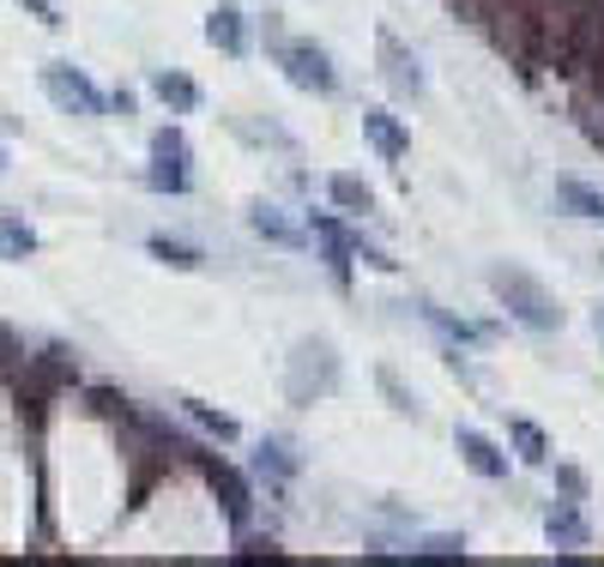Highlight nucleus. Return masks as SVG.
Listing matches in <instances>:
<instances>
[{
    "label": "nucleus",
    "instance_id": "4be33fe9",
    "mask_svg": "<svg viewBox=\"0 0 604 567\" xmlns=\"http://www.w3.org/2000/svg\"><path fill=\"white\" fill-rule=\"evenodd\" d=\"M418 309H423V314H430V321H435V326H442V333H447V338H454V345H478V338H484V333H478V326H466V321H447V314H442V309H435V302H418Z\"/></svg>",
    "mask_w": 604,
    "mask_h": 567
},
{
    "label": "nucleus",
    "instance_id": "f3484780",
    "mask_svg": "<svg viewBox=\"0 0 604 567\" xmlns=\"http://www.w3.org/2000/svg\"><path fill=\"white\" fill-rule=\"evenodd\" d=\"M333 200H339L345 212H375V194H369V181H357V176H333Z\"/></svg>",
    "mask_w": 604,
    "mask_h": 567
},
{
    "label": "nucleus",
    "instance_id": "2eb2a0df",
    "mask_svg": "<svg viewBox=\"0 0 604 567\" xmlns=\"http://www.w3.org/2000/svg\"><path fill=\"white\" fill-rule=\"evenodd\" d=\"M508 435H514V447H520V459H526V465H544V459H551V441H544V429H539V423L514 417Z\"/></svg>",
    "mask_w": 604,
    "mask_h": 567
},
{
    "label": "nucleus",
    "instance_id": "0eeeda50",
    "mask_svg": "<svg viewBox=\"0 0 604 567\" xmlns=\"http://www.w3.org/2000/svg\"><path fill=\"white\" fill-rule=\"evenodd\" d=\"M363 133H369V145L387 157V164H406V152H411V140H406V128H399L387 109H363Z\"/></svg>",
    "mask_w": 604,
    "mask_h": 567
},
{
    "label": "nucleus",
    "instance_id": "5701e85b",
    "mask_svg": "<svg viewBox=\"0 0 604 567\" xmlns=\"http://www.w3.org/2000/svg\"><path fill=\"white\" fill-rule=\"evenodd\" d=\"M25 7H31V13H37V19H43V25H61V19H55V7H49V0H25Z\"/></svg>",
    "mask_w": 604,
    "mask_h": 567
},
{
    "label": "nucleus",
    "instance_id": "7ed1b4c3",
    "mask_svg": "<svg viewBox=\"0 0 604 567\" xmlns=\"http://www.w3.org/2000/svg\"><path fill=\"white\" fill-rule=\"evenodd\" d=\"M290 399L297 405H315V399H327L333 387H339V357H333V345L327 338H302L297 345V357H290Z\"/></svg>",
    "mask_w": 604,
    "mask_h": 567
},
{
    "label": "nucleus",
    "instance_id": "f257e3e1",
    "mask_svg": "<svg viewBox=\"0 0 604 567\" xmlns=\"http://www.w3.org/2000/svg\"><path fill=\"white\" fill-rule=\"evenodd\" d=\"M490 290H496V297L508 302L514 321L532 326V333H556V326H563V309H556V297L544 290L539 278H526L520 266H490Z\"/></svg>",
    "mask_w": 604,
    "mask_h": 567
},
{
    "label": "nucleus",
    "instance_id": "ddd939ff",
    "mask_svg": "<svg viewBox=\"0 0 604 567\" xmlns=\"http://www.w3.org/2000/svg\"><path fill=\"white\" fill-rule=\"evenodd\" d=\"M556 200H563L575 218H592V224H604V194L599 188H587V181H575V176H563L556 181Z\"/></svg>",
    "mask_w": 604,
    "mask_h": 567
},
{
    "label": "nucleus",
    "instance_id": "6e6552de",
    "mask_svg": "<svg viewBox=\"0 0 604 567\" xmlns=\"http://www.w3.org/2000/svg\"><path fill=\"white\" fill-rule=\"evenodd\" d=\"M460 459L472 465L478 478H490V483L508 478V453H496V441L478 435V429H460Z\"/></svg>",
    "mask_w": 604,
    "mask_h": 567
},
{
    "label": "nucleus",
    "instance_id": "412c9836",
    "mask_svg": "<svg viewBox=\"0 0 604 567\" xmlns=\"http://www.w3.org/2000/svg\"><path fill=\"white\" fill-rule=\"evenodd\" d=\"M182 411L194 417L200 429H206V435H218V441H237V423H230V417H218V411H206V405H194V399H182Z\"/></svg>",
    "mask_w": 604,
    "mask_h": 567
},
{
    "label": "nucleus",
    "instance_id": "9b49d317",
    "mask_svg": "<svg viewBox=\"0 0 604 567\" xmlns=\"http://www.w3.org/2000/svg\"><path fill=\"white\" fill-rule=\"evenodd\" d=\"M309 224H315L321 248H327V266L345 278V272H351V260H357V242H351V236H345V224H333L327 212H309Z\"/></svg>",
    "mask_w": 604,
    "mask_h": 567
},
{
    "label": "nucleus",
    "instance_id": "4468645a",
    "mask_svg": "<svg viewBox=\"0 0 604 567\" xmlns=\"http://www.w3.org/2000/svg\"><path fill=\"white\" fill-rule=\"evenodd\" d=\"M152 91H158L176 116H194V109H200V85L188 73H158V79H152Z\"/></svg>",
    "mask_w": 604,
    "mask_h": 567
},
{
    "label": "nucleus",
    "instance_id": "f03ea898",
    "mask_svg": "<svg viewBox=\"0 0 604 567\" xmlns=\"http://www.w3.org/2000/svg\"><path fill=\"white\" fill-rule=\"evenodd\" d=\"M266 37H273V55H278V67H285V79H290L297 91H321V97H333V91H339V73H333V55L321 49V43L278 37V25H266Z\"/></svg>",
    "mask_w": 604,
    "mask_h": 567
},
{
    "label": "nucleus",
    "instance_id": "dca6fc26",
    "mask_svg": "<svg viewBox=\"0 0 604 567\" xmlns=\"http://www.w3.org/2000/svg\"><path fill=\"white\" fill-rule=\"evenodd\" d=\"M297 447H290V441H266V447H261V471H266V478H273V483H290V478H297Z\"/></svg>",
    "mask_w": 604,
    "mask_h": 567
},
{
    "label": "nucleus",
    "instance_id": "b1692460",
    "mask_svg": "<svg viewBox=\"0 0 604 567\" xmlns=\"http://www.w3.org/2000/svg\"><path fill=\"white\" fill-rule=\"evenodd\" d=\"M599 338H604V309H599Z\"/></svg>",
    "mask_w": 604,
    "mask_h": 567
},
{
    "label": "nucleus",
    "instance_id": "aec40b11",
    "mask_svg": "<svg viewBox=\"0 0 604 567\" xmlns=\"http://www.w3.org/2000/svg\"><path fill=\"white\" fill-rule=\"evenodd\" d=\"M0 254H13V260L37 254V236H31V224H19V218H0Z\"/></svg>",
    "mask_w": 604,
    "mask_h": 567
},
{
    "label": "nucleus",
    "instance_id": "20e7f679",
    "mask_svg": "<svg viewBox=\"0 0 604 567\" xmlns=\"http://www.w3.org/2000/svg\"><path fill=\"white\" fill-rule=\"evenodd\" d=\"M43 91H49V97L67 109V116H85V121L104 116V91H97L92 79L80 73V67H61V61L43 67Z\"/></svg>",
    "mask_w": 604,
    "mask_h": 567
},
{
    "label": "nucleus",
    "instance_id": "a211bd4d",
    "mask_svg": "<svg viewBox=\"0 0 604 567\" xmlns=\"http://www.w3.org/2000/svg\"><path fill=\"white\" fill-rule=\"evenodd\" d=\"M152 254L164 260V266H176V272H194V266H206V260H200V248H188V242H170V236H152Z\"/></svg>",
    "mask_w": 604,
    "mask_h": 567
},
{
    "label": "nucleus",
    "instance_id": "1a4fd4ad",
    "mask_svg": "<svg viewBox=\"0 0 604 567\" xmlns=\"http://www.w3.org/2000/svg\"><path fill=\"white\" fill-rule=\"evenodd\" d=\"M544 538H551V550H587V519H580V507L575 502H563V507H551V519H544Z\"/></svg>",
    "mask_w": 604,
    "mask_h": 567
},
{
    "label": "nucleus",
    "instance_id": "6ab92c4d",
    "mask_svg": "<svg viewBox=\"0 0 604 567\" xmlns=\"http://www.w3.org/2000/svg\"><path fill=\"white\" fill-rule=\"evenodd\" d=\"M254 230H261V236H266V242H278V248H302V236H297V230H290V224H285V218H278V212H273V206H254Z\"/></svg>",
    "mask_w": 604,
    "mask_h": 567
},
{
    "label": "nucleus",
    "instance_id": "f8f14e48",
    "mask_svg": "<svg viewBox=\"0 0 604 567\" xmlns=\"http://www.w3.org/2000/svg\"><path fill=\"white\" fill-rule=\"evenodd\" d=\"M212 490L224 495V514H230V526H249V483H242L230 465H212Z\"/></svg>",
    "mask_w": 604,
    "mask_h": 567
},
{
    "label": "nucleus",
    "instance_id": "423d86ee",
    "mask_svg": "<svg viewBox=\"0 0 604 567\" xmlns=\"http://www.w3.org/2000/svg\"><path fill=\"white\" fill-rule=\"evenodd\" d=\"M382 73H387V85L399 91V97H423L430 91V79H423V67H418V55L406 49V43L394 37V31H382Z\"/></svg>",
    "mask_w": 604,
    "mask_h": 567
},
{
    "label": "nucleus",
    "instance_id": "9d476101",
    "mask_svg": "<svg viewBox=\"0 0 604 567\" xmlns=\"http://www.w3.org/2000/svg\"><path fill=\"white\" fill-rule=\"evenodd\" d=\"M206 37H212V49H224V55H242V49H249V19H242L237 7H212V19H206Z\"/></svg>",
    "mask_w": 604,
    "mask_h": 567
},
{
    "label": "nucleus",
    "instance_id": "39448f33",
    "mask_svg": "<svg viewBox=\"0 0 604 567\" xmlns=\"http://www.w3.org/2000/svg\"><path fill=\"white\" fill-rule=\"evenodd\" d=\"M152 157H158L152 188H158V194H188V140H182V133L164 128L158 140H152Z\"/></svg>",
    "mask_w": 604,
    "mask_h": 567
}]
</instances>
